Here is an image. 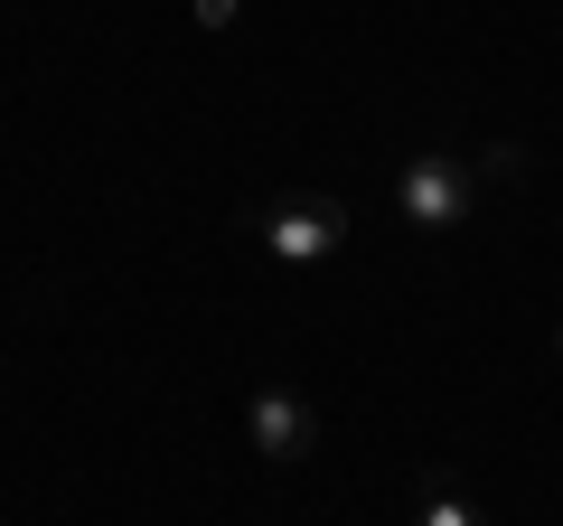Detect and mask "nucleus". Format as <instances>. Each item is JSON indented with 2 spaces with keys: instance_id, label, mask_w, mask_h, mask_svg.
<instances>
[{
  "instance_id": "f257e3e1",
  "label": "nucleus",
  "mask_w": 563,
  "mask_h": 526,
  "mask_svg": "<svg viewBox=\"0 0 563 526\" xmlns=\"http://www.w3.org/2000/svg\"><path fill=\"white\" fill-rule=\"evenodd\" d=\"M347 235H357V207L329 198V188H282V198L254 217V244L273 263H339Z\"/></svg>"
},
{
  "instance_id": "f03ea898",
  "label": "nucleus",
  "mask_w": 563,
  "mask_h": 526,
  "mask_svg": "<svg viewBox=\"0 0 563 526\" xmlns=\"http://www.w3.org/2000/svg\"><path fill=\"white\" fill-rule=\"evenodd\" d=\"M395 207L422 235H451V226H470L488 207V188H479V169H470V151H413V161L395 169Z\"/></svg>"
},
{
  "instance_id": "7ed1b4c3",
  "label": "nucleus",
  "mask_w": 563,
  "mask_h": 526,
  "mask_svg": "<svg viewBox=\"0 0 563 526\" xmlns=\"http://www.w3.org/2000/svg\"><path fill=\"white\" fill-rule=\"evenodd\" d=\"M244 424H254L263 461H310V451H320V414H310L291 385H263L254 405H244Z\"/></svg>"
},
{
  "instance_id": "20e7f679",
  "label": "nucleus",
  "mask_w": 563,
  "mask_h": 526,
  "mask_svg": "<svg viewBox=\"0 0 563 526\" xmlns=\"http://www.w3.org/2000/svg\"><path fill=\"white\" fill-rule=\"evenodd\" d=\"M413 526H488V517L470 507V489L451 480V470H432V480H422V507H413Z\"/></svg>"
},
{
  "instance_id": "39448f33",
  "label": "nucleus",
  "mask_w": 563,
  "mask_h": 526,
  "mask_svg": "<svg viewBox=\"0 0 563 526\" xmlns=\"http://www.w3.org/2000/svg\"><path fill=\"white\" fill-rule=\"evenodd\" d=\"M470 169H479V188L526 179V142H479V151H470Z\"/></svg>"
},
{
  "instance_id": "423d86ee",
  "label": "nucleus",
  "mask_w": 563,
  "mask_h": 526,
  "mask_svg": "<svg viewBox=\"0 0 563 526\" xmlns=\"http://www.w3.org/2000/svg\"><path fill=\"white\" fill-rule=\"evenodd\" d=\"M235 10H244V0H188V20H198V29H235Z\"/></svg>"
},
{
  "instance_id": "0eeeda50",
  "label": "nucleus",
  "mask_w": 563,
  "mask_h": 526,
  "mask_svg": "<svg viewBox=\"0 0 563 526\" xmlns=\"http://www.w3.org/2000/svg\"><path fill=\"white\" fill-rule=\"evenodd\" d=\"M554 358H563V329H554Z\"/></svg>"
}]
</instances>
